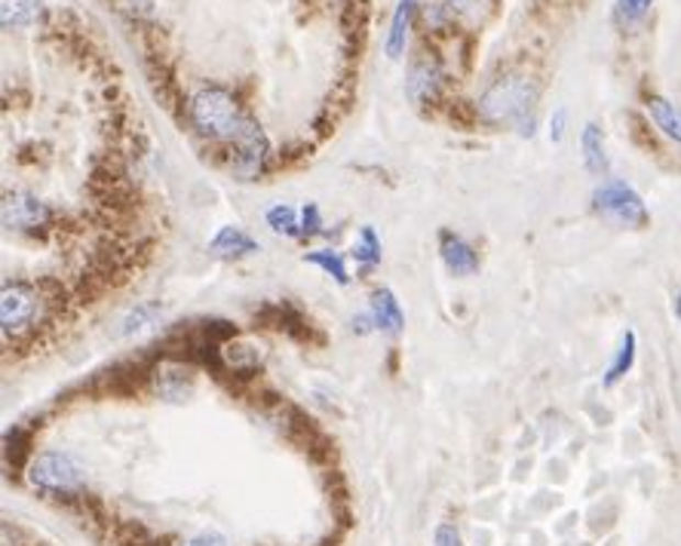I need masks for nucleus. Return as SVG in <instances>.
Wrapping results in <instances>:
<instances>
[{
	"mask_svg": "<svg viewBox=\"0 0 681 546\" xmlns=\"http://www.w3.org/2000/svg\"><path fill=\"white\" fill-rule=\"evenodd\" d=\"M417 0H400L397 3V13L390 19V31H387V56L390 59H400L402 49H405V37H409V25H412V15H415Z\"/></svg>",
	"mask_w": 681,
	"mask_h": 546,
	"instance_id": "obj_11",
	"label": "nucleus"
},
{
	"mask_svg": "<svg viewBox=\"0 0 681 546\" xmlns=\"http://www.w3.org/2000/svg\"><path fill=\"white\" fill-rule=\"evenodd\" d=\"M654 0H617V7H614V19H617V25H636L641 15L651 10Z\"/></svg>",
	"mask_w": 681,
	"mask_h": 546,
	"instance_id": "obj_20",
	"label": "nucleus"
},
{
	"mask_svg": "<svg viewBox=\"0 0 681 546\" xmlns=\"http://www.w3.org/2000/svg\"><path fill=\"white\" fill-rule=\"evenodd\" d=\"M648 114L657 123V130L663 135H669L672 142L681 145V108L669 102V99H660V96H651L648 99Z\"/></svg>",
	"mask_w": 681,
	"mask_h": 546,
	"instance_id": "obj_14",
	"label": "nucleus"
},
{
	"mask_svg": "<svg viewBox=\"0 0 681 546\" xmlns=\"http://www.w3.org/2000/svg\"><path fill=\"white\" fill-rule=\"evenodd\" d=\"M323 234V219H320V207L316 203H308L301 209V236Z\"/></svg>",
	"mask_w": 681,
	"mask_h": 546,
	"instance_id": "obj_22",
	"label": "nucleus"
},
{
	"mask_svg": "<svg viewBox=\"0 0 681 546\" xmlns=\"http://www.w3.org/2000/svg\"><path fill=\"white\" fill-rule=\"evenodd\" d=\"M181 546H227V541H224L219 532H200L193 534L191 541H185Z\"/></svg>",
	"mask_w": 681,
	"mask_h": 546,
	"instance_id": "obj_24",
	"label": "nucleus"
},
{
	"mask_svg": "<svg viewBox=\"0 0 681 546\" xmlns=\"http://www.w3.org/2000/svg\"><path fill=\"white\" fill-rule=\"evenodd\" d=\"M188 114L197 133L209 138V142H227V145H243L249 135L258 130L243 104L222 87H200L191 96Z\"/></svg>",
	"mask_w": 681,
	"mask_h": 546,
	"instance_id": "obj_1",
	"label": "nucleus"
},
{
	"mask_svg": "<svg viewBox=\"0 0 681 546\" xmlns=\"http://www.w3.org/2000/svg\"><path fill=\"white\" fill-rule=\"evenodd\" d=\"M565 120H568V114H565L562 108H559V111L552 114V120H549V138H552V142H562Z\"/></svg>",
	"mask_w": 681,
	"mask_h": 546,
	"instance_id": "obj_25",
	"label": "nucleus"
},
{
	"mask_svg": "<svg viewBox=\"0 0 681 546\" xmlns=\"http://www.w3.org/2000/svg\"><path fill=\"white\" fill-rule=\"evenodd\" d=\"M676 316H679V323H681V292H679V298H676Z\"/></svg>",
	"mask_w": 681,
	"mask_h": 546,
	"instance_id": "obj_26",
	"label": "nucleus"
},
{
	"mask_svg": "<svg viewBox=\"0 0 681 546\" xmlns=\"http://www.w3.org/2000/svg\"><path fill=\"white\" fill-rule=\"evenodd\" d=\"M267 224H270V231L280 236H301V219H298V212L292 207H280L267 209Z\"/></svg>",
	"mask_w": 681,
	"mask_h": 546,
	"instance_id": "obj_18",
	"label": "nucleus"
},
{
	"mask_svg": "<svg viewBox=\"0 0 681 546\" xmlns=\"http://www.w3.org/2000/svg\"><path fill=\"white\" fill-rule=\"evenodd\" d=\"M439 255H443L445 267L455 277H473L479 270V255H476L473 246L464 236L451 234V231H443V236H439Z\"/></svg>",
	"mask_w": 681,
	"mask_h": 546,
	"instance_id": "obj_8",
	"label": "nucleus"
},
{
	"mask_svg": "<svg viewBox=\"0 0 681 546\" xmlns=\"http://www.w3.org/2000/svg\"><path fill=\"white\" fill-rule=\"evenodd\" d=\"M157 311H160V304H142V308H135V311L126 316V323H123V335H130L135 328H142L148 320L157 316Z\"/></svg>",
	"mask_w": 681,
	"mask_h": 546,
	"instance_id": "obj_21",
	"label": "nucleus"
},
{
	"mask_svg": "<svg viewBox=\"0 0 681 546\" xmlns=\"http://www.w3.org/2000/svg\"><path fill=\"white\" fill-rule=\"evenodd\" d=\"M443 10L460 22H479L489 10V0H443Z\"/></svg>",
	"mask_w": 681,
	"mask_h": 546,
	"instance_id": "obj_19",
	"label": "nucleus"
},
{
	"mask_svg": "<svg viewBox=\"0 0 681 546\" xmlns=\"http://www.w3.org/2000/svg\"><path fill=\"white\" fill-rule=\"evenodd\" d=\"M354 258H356V265H362V267L381 265V236L375 234V227H369V224L359 231V239H356V246H354Z\"/></svg>",
	"mask_w": 681,
	"mask_h": 546,
	"instance_id": "obj_17",
	"label": "nucleus"
},
{
	"mask_svg": "<svg viewBox=\"0 0 681 546\" xmlns=\"http://www.w3.org/2000/svg\"><path fill=\"white\" fill-rule=\"evenodd\" d=\"M53 219V212L37 197L25 191H13L3 197V227L10 231H34L44 227Z\"/></svg>",
	"mask_w": 681,
	"mask_h": 546,
	"instance_id": "obj_7",
	"label": "nucleus"
},
{
	"mask_svg": "<svg viewBox=\"0 0 681 546\" xmlns=\"http://www.w3.org/2000/svg\"><path fill=\"white\" fill-rule=\"evenodd\" d=\"M304 261L313 267H320V270L328 274V277L338 282V286H350V274H347V258H344V252L316 249V252H308V255H304Z\"/></svg>",
	"mask_w": 681,
	"mask_h": 546,
	"instance_id": "obj_15",
	"label": "nucleus"
},
{
	"mask_svg": "<svg viewBox=\"0 0 681 546\" xmlns=\"http://www.w3.org/2000/svg\"><path fill=\"white\" fill-rule=\"evenodd\" d=\"M44 313V298L29 282H7L0 292V325L3 338H19L37 325Z\"/></svg>",
	"mask_w": 681,
	"mask_h": 546,
	"instance_id": "obj_4",
	"label": "nucleus"
},
{
	"mask_svg": "<svg viewBox=\"0 0 681 546\" xmlns=\"http://www.w3.org/2000/svg\"><path fill=\"white\" fill-rule=\"evenodd\" d=\"M580 148H583V163L593 176H605L607 172V154H605V135L595 123H587L583 126V135H580Z\"/></svg>",
	"mask_w": 681,
	"mask_h": 546,
	"instance_id": "obj_13",
	"label": "nucleus"
},
{
	"mask_svg": "<svg viewBox=\"0 0 681 546\" xmlns=\"http://www.w3.org/2000/svg\"><path fill=\"white\" fill-rule=\"evenodd\" d=\"M593 209L595 215H602L605 222L621 224V227H633V231H641V227H648V222H651L645 200H641L626 181H621V178L605 181L602 188H595Z\"/></svg>",
	"mask_w": 681,
	"mask_h": 546,
	"instance_id": "obj_3",
	"label": "nucleus"
},
{
	"mask_svg": "<svg viewBox=\"0 0 681 546\" xmlns=\"http://www.w3.org/2000/svg\"><path fill=\"white\" fill-rule=\"evenodd\" d=\"M443 87V65L433 53H421L412 65H409V77H405V96L412 104H427L439 96Z\"/></svg>",
	"mask_w": 681,
	"mask_h": 546,
	"instance_id": "obj_6",
	"label": "nucleus"
},
{
	"mask_svg": "<svg viewBox=\"0 0 681 546\" xmlns=\"http://www.w3.org/2000/svg\"><path fill=\"white\" fill-rule=\"evenodd\" d=\"M209 252L215 258H246V255L258 252V243L243 227L224 224V227H219V234L209 239Z\"/></svg>",
	"mask_w": 681,
	"mask_h": 546,
	"instance_id": "obj_10",
	"label": "nucleus"
},
{
	"mask_svg": "<svg viewBox=\"0 0 681 546\" xmlns=\"http://www.w3.org/2000/svg\"><path fill=\"white\" fill-rule=\"evenodd\" d=\"M29 482L41 491H53V494H75L87 486V472L65 452H44L31 460Z\"/></svg>",
	"mask_w": 681,
	"mask_h": 546,
	"instance_id": "obj_5",
	"label": "nucleus"
},
{
	"mask_svg": "<svg viewBox=\"0 0 681 546\" xmlns=\"http://www.w3.org/2000/svg\"><path fill=\"white\" fill-rule=\"evenodd\" d=\"M369 316L375 328H381L384 335H400L405 325V313H402L400 301L390 289H375L369 301Z\"/></svg>",
	"mask_w": 681,
	"mask_h": 546,
	"instance_id": "obj_9",
	"label": "nucleus"
},
{
	"mask_svg": "<svg viewBox=\"0 0 681 546\" xmlns=\"http://www.w3.org/2000/svg\"><path fill=\"white\" fill-rule=\"evenodd\" d=\"M433 541H436V546H464L460 532L455 528V525H439L436 534H433Z\"/></svg>",
	"mask_w": 681,
	"mask_h": 546,
	"instance_id": "obj_23",
	"label": "nucleus"
},
{
	"mask_svg": "<svg viewBox=\"0 0 681 546\" xmlns=\"http://www.w3.org/2000/svg\"><path fill=\"white\" fill-rule=\"evenodd\" d=\"M537 83L525 75L498 77L479 99V118L491 126H518L522 135H532Z\"/></svg>",
	"mask_w": 681,
	"mask_h": 546,
	"instance_id": "obj_2",
	"label": "nucleus"
},
{
	"mask_svg": "<svg viewBox=\"0 0 681 546\" xmlns=\"http://www.w3.org/2000/svg\"><path fill=\"white\" fill-rule=\"evenodd\" d=\"M633 363H636V335H633V332H623L621 347H617V354H614V359H611V366H607L605 371V387L617 385L623 375L633 369Z\"/></svg>",
	"mask_w": 681,
	"mask_h": 546,
	"instance_id": "obj_16",
	"label": "nucleus"
},
{
	"mask_svg": "<svg viewBox=\"0 0 681 546\" xmlns=\"http://www.w3.org/2000/svg\"><path fill=\"white\" fill-rule=\"evenodd\" d=\"M41 19V0H0V25L3 31L29 29Z\"/></svg>",
	"mask_w": 681,
	"mask_h": 546,
	"instance_id": "obj_12",
	"label": "nucleus"
}]
</instances>
